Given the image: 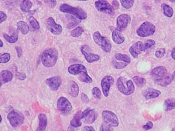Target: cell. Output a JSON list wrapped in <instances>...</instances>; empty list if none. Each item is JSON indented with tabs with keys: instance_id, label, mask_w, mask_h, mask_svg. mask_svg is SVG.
I'll use <instances>...</instances> for the list:
<instances>
[{
	"instance_id": "obj_13",
	"label": "cell",
	"mask_w": 175,
	"mask_h": 131,
	"mask_svg": "<svg viewBox=\"0 0 175 131\" xmlns=\"http://www.w3.org/2000/svg\"><path fill=\"white\" fill-rule=\"evenodd\" d=\"M115 80L112 76H106L101 80V85L103 90V94L105 97L108 96L111 87L113 85Z\"/></svg>"
},
{
	"instance_id": "obj_52",
	"label": "cell",
	"mask_w": 175,
	"mask_h": 131,
	"mask_svg": "<svg viewBox=\"0 0 175 131\" xmlns=\"http://www.w3.org/2000/svg\"><path fill=\"white\" fill-rule=\"evenodd\" d=\"M3 46V41L2 40H1L0 41V47H2Z\"/></svg>"
},
{
	"instance_id": "obj_39",
	"label": "cell",
	"mask_w": 175,
	"mask_h": 131,
	"mask_svg": "<svg viewBox=\"0 0 175 131\" xmlns=\"http://www.w3.org/2000/svg\"><path fill=\"white\" fill-rule=\"evenodd\" d=\"M155 41L153 40H148L146 41L143 44V51L147 50L149 48H151L152 46L155 45Z\"/></svg>"
},
{
	"instance_id": "obj_34",
	"label": "cell",
	"mask_w": 175,
	"mask_h": 131,
	"mask_svg": "<svg viewBox=\"0 0 175 131\" xmlns=\"http://www.w3.org/2000/svg\"><path fill=\"white\" fill-rule=\"evenodd\" d=\"M68 19L70 20V22L68 23V24L67 26V27L68 29L72 28L80 23V21L77 20L74 16H68Z\"/></svg>"
},
{
	"instance_id": "obj_2",
	"label": "cell",
	"mask_w": 175,
	"mask_h": 131,
	"mask_svg": "<svg viewBox=\"0 0 175 131\" xmlns=\"http://www.w3.org/2000/svg\"><path fill=\"white\" fill-rule=\"evenodd\" d=\"M59 52L55 48H50L43 51L41 56L42 63L45 67L51 68L56 63Z\"/></svg>"
},
{
	"instance_id": "obj_24",
	"label": "cell",
	"mask_w": 175,
	"mask_h": 131,
	"mask_svg": "<svg viewBox=\"0 0 175 131\" xmlns=\"http://www.w3.org/2000/svg\"><path fill=\"white\" fill-rule=\"evenodd\" d=\"M112 38L113 42L117 45H120L124 43V41L125 40V38L122 35L121 32H120L119 30L117 29H115L112 31Z\"/></svg>"
},
{
	"instance_id": "obj_3",
	"label": "cell",
	"mask_w": 175,
	"mask_h": 131,
	"mask_svg": "<svg viewBox=\"0 0 175 131\" xmlns=\"http://www.w3.org/2000/svg\"><path fill=\"white\" fill-rule=\"evenodd\" d=\"M59 9L61 12L71 14L80 20H84L86 19L87 17L86 12L83 9L78 7H75L66 3L61 4Z\"/></svg>"
},
{
	"instance_id": "obj_26",
	"label": "cell",
	"mask_w": 175,
	"mask_h": 131,
	"mask_svg": "<svg viewBox=\"0 0 175 131\" xmlns=\"http://www.w3.org/2000/svg\"><path fill=\"white\" fill-rule=\"evenodd\" d=\"M175 109V98H171L165 100L164 104V110L165 111H170Z\"/></svg>"
},
{
	"instance_id": "obj_32",
	"label": "cell",
	"mask_w": 175,
	"mask_h": 131,
	"mask_svg": "<svg viewBox=\"0 0 175 131\" xmlns=\"http://www.w3.org/2000/svg\"><path fill=\"white\" fill-rule=\"evenodd\" d=\"M85 32V29L84 28L81 26L76 27L75 29H73L71 32V36L74 38H77L81 36L82 33Z\"/></svg>"
},
{
	"instance_id": "obj_15",
	"label": "cell",
	"mask_w": 175,
	"mask_h": 131,
	"mask_svg": "<svg viewBox=\"0 0 175 131\" xmlns=\"http://www.w3.org/2000/svg\"><path fill=\"white\" fill-rule=\"evenodd\" d=\"M89 47L87 45L82 46L81 47V52L84 55L87 62L89 63H92L97 61L100 59V57L97 54H92L89 52Z\"/></svg>"
},
{
	"instance_id": "obj_42",
	"label": "cell",
	"mask_w": 175,
	"mask_h": 131,
	"mask_svg": "<svg viewBox=\"0 0 175 131\" xmlns=\"http://www.w3.org/2000/svg\"><path fill=\"white\" fill-rule=\"evenodd\" d=\"M100 131H113V129L111 126L103 123L100 127Z\"/></svg>"
},
{
	"instance_id": "obj_9",
	"label": "cell",
	"mask_w": 175,
	"mask_h": 131,
	"mask_svg": "<svg viewBox=\"0 0 175 131\" xmlns=\"http://www.w3.org/2000/svg\"><path fill=\"white\" fill-rule=\"evenodd\" d=\"M94 5L97 11H99L100 12H103L110 16H113L115 14V9L113 8V6L111 5L110 3L108 2L107 1H104V0L97 1L94 3Z\"/></svg>"
},
{
	"instance_id": "obj_45",
	"label": "cell",
	"mask_w": 175,
	"mask_h": 131,
	"mask_svg": "<svg viewBox=\"0 0 175 131\" xmlns=\"http://www.w3.org/2000/svg\"><path fill=\"white\" fill-rule=\"evenodd\" d=\"M152 127H153V123H152V122H150V121H149V122H148L145 125L143 126V129H145L146 131L150 129Z\"/></svg>"
},
{
	"instance_id": "obj_46",
	"label": "cell",
	"mask_w": 175,
	"mask_h": 131,
	"mask_svg": "<svg viewBox=\"0 0 175 131\" xmlns=\"http://www.w3.org/2000/svg\"><path fill=\"white\" fill-rule=\"evenodd\" d=\"M81 99L82 101L84 103H87L89 102V97H87L86 94H85L84 93L81 94Z\"/></svg>"
},
{
	"instance_id": "obj_41",
	"label": "cell",
	"mask_w": 175,
	"mask_h": 131,
	"mask_svg": "<svg viewBox=\"0 0 175 131\" xmlns=\"http://www.w3.org/2000/svg\"><path fill=\"white\" fill-rule=\"evenodd\" d=\"M166 53V50L164 48H159L157 49L155 52V56L158 59H161L164 56Z\"/></svg>"
},
{
	"instance_id": "obj_35",
	"label": "cell",
	"mask_w": 175,
	"mask_h": 131,
	"mask_svg": "<svg viewBox=\"0 0 175 131\" xmlns=\"http://www.w3.org/2000/svg\"><path fill=\"white\" fill-rule=\"evenodd\" d=\"M28 21L30 22V24L31 27H33V29L35 30H38L40 28L39 22L37 21V20L33 17V16H31L28 18Z\"/></svg>"
},
{
	"instance_id": "obj_37",
	"label": "cell",
	"mask_w": 175,
	"mask_h": 131,
	"mask_svg": "<svg viewBox=\"0 0 175 131\" xmlns=\"http://www.w3.org/2000/svg\"><path fill=\"white\" fill-rule=\"evenodd\" d=\"M120 2L123 7L126 9H129L131 8L133 5L135 1L133 0H121Z\"/></svg>"
},
{
	"instance_id": "obj_12",
	"label": "cell",
	"mask_w": 175,
	"mask_h": 131,
	"mask_svg": "<svg viewBox=\"0 0 175 131\" xmlns=\"http://www.w3.org/2000/svg\"><path fill=\"white\" fill-rule=\"evenodd\" d=\"M131 22V17L127 14H121L117 17L116 20L117 29L122 32L126 28Z\"/></svg>"
},
{
	"instance_id": "obj_6",
	"label": "cell",
	"mask_w": 175,
	"mask_h": 131,
	"mask_svg": "<svg viewBox=\"0 0 175 131\" xmlns=\"http://www.w3.org/2000/svg\"><path fill=\"white\" fill-rule=\"evenodd\" d=\"M156 31V26L150 22L146 21L141 24L136 30V33L141 37H146L154 35Z\"/></svg>"
},
{
	"instance_id": "obj_19",
	"label": "cell",
	"mask_w": 175,
	"mask_h": 131,
	"mask_svg": "<svg viewBox=\"0 0 175 131\" xmlns=\"http://www.w3.org/2000/svg\"><path fill=\"white\" fill-rule=\"evenodd\" d=\"M161 94V91L151 88H147L142 92L143 96L147 100L157 98L160 96Z\"/></svg>"
},
{
	"instance_id": "obj_25",
	"label": "cell",
	"mask_w": 175,
	"mask_h": 131,
	"mask_svg": "<svg viewBox=\"0 0 175 131\" xmlns=\"http://www.w3.org/2000/svg\"><path fill=\"white\" fill-rule=\"evenodd\" d=\"M69 94L71 96L76 97L78 96L79 94V87L77 83L74 81H71L70 83V90Z\"/></svg>"
},
{
	"instance_id": "obj_33",
	"label": "cell",
	"mask_w": 175,
	"mask_h": 131,
	"mask_svg": "<svg viewBox=\"0 0 175 131\" xmlns=\"http://www.w3.org/2000/svg\"><path fill=\"white\" fill-rule=\"evenodd\" d=\"M133 81L135 82L136 86H138V87H142L146 83V80L145 78L140 77L138 76H136L135 77H133Z\"/></svg>"
},
{
	"instance_id": "obj_10",
	"label": "cell",
	"mask_w": 175,
	"mask_h": 131,
	"mask_svg": "<svg viewBox=\"0 0 175 131\" xmlns=\"http://www.w3.org/2000/svg\"><path fill=\"white\" fill-rule=\"evenodd\" d=\"M102 118L104 123L107 124L111 127L119 126V119L114 113L110 111H104L102 113Z\"/></svg>"
},
{
	"instance_id": "obj_53",
	"label": "cell",
	"mask_w": 175,
	"mask_h": 131,
	"mask_svg": "<svg viewBox=\"0 0 175 131\" xmlns=\"http://www.w3.org/2000/svg\"><path fill=\"white\" fill-rule=\"evenodd\" d=\"M2 117L1 115H0V123L2 122Z\"/></svg>"
},
{
	"instance_id": "obj_40",
	"label": "cell",
	"mask_w": 175,
	"mask_h": 131,
	"mask_svg": "<svg viewBox=\"0 0 175 131\" xmlns=\"http://www.w3.org/2000/svg\"><path fill=\"white\" fill-rule=\"evenodd\" d=\"M92 94L94 98L98 99H101V92L100 89L98 87H94L92 90Z\"/></svg>"
},
{
	"instance_id": "obj_43",
	"label": "cell",
	"mask_w": 175,
	"mask_h": 131,
	"mask_svg": "<svg viewBox=\"0 0 175 131\" xmlns=\"http://www.w3.org/2000/svg\"><path fill=\"white\" fill-rule=\"evenodd\" d=\"M45 3H47L48 5L52 8H54L57 4V1L56 0H50V1H44Z\"/></svg>"
},
{
	"instance_id": "obj_14",
	"label": "cell",
	"mask_w": 175,
	"mask_h": 131,
	"mask_svg": "<svg viewBox=\"0 0 175 131\" xmlns=\"http://www.w3.org/2000/svg\"><path fill=\"white\" fill-rule=\"evenodd\" d=\"M97 113L94 110L87 108L82 113V120L85 123H94L97 118Z\"/></svg>"
},
{
	"instance_id": "obj_23",
	"label": "cell",
	"mask_w": 175,
	"mask_h": 131,
	"mask_svg": "<svg viewBox=\"0 0 175 131\" xmlns=\"http://www.w3.org/2000/svg\"><path fill=\"white\" fill-rule=\"evenodd\" d=\"M82 111H79L73 116L72 120H71L70 124L73 128H77L82 125L81 120H82Z\"/></svg>"
},
{
	"instance_id": "obj_4",
	"label": "cell",
	"mask_w": 175,
	"mask_h": 131,
	"mask_svg": "<svg viewBox=\"0 0 175 131\" xmlns=\"http://www.w3.org/2000/svg\"><path fill=\"white\" fill-rule=\"evenodd\" d=\"M119 91L126 96H129L135 91V86L131 80H127L123 77H119L116 82Z\"/></svg>"
},
{
	"instance_id": "obj_54",
	"label": "cell",
	"mask_w": 175,
	"mask_h": 131,
	"mask_svg": "<svg viewBox=\"0 0 175 131\" xmlns=\"http://www.w3.org/2000/svg\"><path fill=\"white\" fill-rule=\"evenodd\" d=\"M173 76H175V71H174V72H173Z\"/></svg>"
},
{
	"instance_id": "obj_44",
	"label": "cell",
	"mask_w": 175,
	"mask_h": 131,
	"mask_svg": "<svg viewBox=\"0 0 175 131\" xmlns=\"http://www.w3.org/2000/svg\"><path fill=\"white\" fill-rule=\"evenodd\" d=\"M16 75L17 77L18 78L19 80H24V79H26V75L24 73L19 72L17 71V70Z\"/></svg>"
},
{
	"instance_id": "obj_49",
	"label": "cell",
	"mask_w": 175,
	"mask_h": 131,
	"mask_svg": "<svg viewBox=\"0 0 175 131\" xmlns=\"http://www.w3.org/2000/svg\"><path fill=\"white\" fill-rule=\"evenodd\" d=\"M83 131H95L94 129L91 126H86L83 128Z\"/></svg>"
},
{
	"instance_id": "obj_16",
	"label": "cell",
	"mask_w": 175,
	"mask_h": 131,
	"mask_svg": "<svg viewBox=\"0 0 175 131\" xmlns=\"http://www.w3.org/2000/svg\"><path fill=\"white\" fill-rule=\"evenodd\" d=\"M45 82L52 91H56L61 85L62 80L59 76H54L47 78L45 81Z\"/></svg>"
},
{
	"instance_id": "obj_50",
	"label": "cell",
	"mask_w": 175,
	"mask_h": 131,
	"mask_svg": "<svg viewBox=\"0 0 175 131\" xmlns=\"http://www.w3.org/2000/svg\"><path fill=\"white\" fill-rule=\"evenodd\" d=\"M112 6H113L114 9L116 8V9H117L119 8V3L117 1H113L112 2Z\"/></svg>"
},
{
	"instance_id": "obj_1",
	"label": "cell",
	"mask_w": 175,
	"mask_h": 131,
	"mask_svg": "<svg viewBox=\"0 0 175 131\" xmlns=\"http://www.w3.org/2000/svg\"><path fill=\"white\" fill-rule=\"evenodd\" d=\"M68 72L71 75L78 76V79L84 83H91L92 79L88 75L86 67L81 64H72L68 67Z\"/></svg>"
},
{
	"instance_id": "obj_47",
	"label": "cell",
	"mask_w": 175,
	"mask_h": 131,
	"mask_svg": "<svg viewBox=\"0 0 175 131\" xmlns=\"http://www.w3.org/2000/svg\"><path fill=\"white\" fill-rule=\"evenodd\" d=\"M0 17H1V20H0V23L2 24L3 22L5 21L7 19V15L6 14L3 12V11H1L0 12Z\"/></svg>"
},
{
	"instance_id": "obj_8",
	"label": "cell",
	"mask_w": 175,
	"mask_h": 131,
	"mask_svg": "<svg viewBox=\"0 0 175 131\" xmlns=\"http://www.w3.org/2000/svg\"><path fill=\"white\" fill-rule=\"evenodd\" d=\"M57 107L59 112L63 116L70 115L72 110V104L65 97H61L57 100Z\"/></svg>"
},
{
	"instance_id": "obj_28",
	"label": "cell",
	"mask_w": 175,
	"mask_h": 131,
	"mask_svg": "<svg viewBox=\"0 0 175 131\" xmlns=\"http://www.w3.org/2000/svg\"><path fill=\"white\" fill-rule=\"evenodd\" d=\"M161 8L164 16H166L167 17H173V8L170 7V6L168 5L166 3H163L161 5Z\"/></svg>"
},
{
	"instance_id": "obj_51",
	"label": "cell",
	"mask_w": 175,
	"mask_h": 131,
	"mask_svg": "<svg viewBox=\"0 0 175 131\" xmlns=\"http://www.w3.org/2000/svg\"><path fill=\"white\" fill-rule=\"evenodd\" d=\"M171 57L174 60H175V47L173 48L172 52H171Z\"/></svg>"
},
{
	"instance_id": "obj_21",
	"label": "cell",
	"mask_w": 175,
	"mask_h": 131,
	"mask_svg": "<svg viewBox=\"0 0 175 131\" xmlns=\"http://www.w3.org/2000/svg\"><path fill=\"white\" fill-rule=\"evenodd\" d=\"M173 75H168L165 76L164 77L161 78L160 79L155 80V82L159 85L160 86L162 87H166L170 85V83L172 82L173 80Z\"/></svg>"
},
{
	"instance_id": "obj_38",
	"label": "cell",
	"mask_w": 175,
	"mask_h": 131,
	"mask_svg": "<svg viewBox=\"0 0 175 131\" xmlns=\"http://www.w3.org/2000/svg\"><path fill=\"white\" fill-rule=\"evenodd\" d=\"M11 59V55L9 53H4L0 56V62L1 64L7 63Z\"/></svg>"
},
{
	"instance_id": "obj_5",
	"label": "cell",
	"mask_w": 175,
	"mask_h": 131,
	"mask_svg": "<svg viewBox=\"0 0 175 131\" xmlns=\"http://www.w3.org/2000/svg\"><path fill=\"white\" fill-rule=\"evenodd\" d=\"M93 40L104 52L106 53L110 52L112 49V45L110 41L107 38L102 36L100 32L96 31L94 32L93 35Z\"/></svg>"
},
{
	"instance_id": "obj_18",
	"label": "cell",
	"mask_w": 175,
	"mask_h": 131,
	"mask_svg": "<svg viewBox=\"0 0 175 131\" xmlns=\"http://www.w3.org/2000/svg\"><path fill=\"white\" fill-rule=\"evenodd\" d=\"M167 75V69L164 66L156 67L152 70L151 72V76L154 78V81L164 77Z\"/></svg>"
},
{
	"instance_id": "obj_31",
	"label": "cell",
	"mask_w": 175,
	"mask_h": 131,
	"mask_svg": "<svg viewBox=\"0 0 175 131\" xmlns=\"http://www.w3.org/2000/svg\"><path fill=\"white\" fill-rule=\"evenodd\" d=\"M115 59L120 61L123 62L125 63H126L129 64V63L131 62V59L129 56H127V55H125V54H116L115 56Z\"/></svg>"
},
{
	"instance_id": "obj_30",
	"label": "cell",
	"mask_w": 175,
	"mask_h": 131,
	"mask_svg": "<svg viewBox=\"0 0 175 131\" xmlns=\"http://www.w3.org/2000/svg\"><path fill=\"white\" fill-rule=\"evenodd\" d=\"M33 6V3L31 1L28 0H24L21 1L20 4V8L22 11L24 12H27L30 11V9Z\"/></svg>"
},
{
	"instance_id": "obj_48",
	"label": "cell",
	"mask_w": 175,
	"mask_h": 131,
	"mask_svg": "<svg viewBox=\"0 0 175 131\" xmlns=\"http://www.w3.org/2000/svg\"><path fill=\"white\" fill-rule=\"evenodd\" d=\"M16 50L17 55V57L20 58L22 56V53H23V51H22V49L21 47H19V46H17L16 47Z\"/></svg>"
},
{
	"instance_id": "obj_7",
	"label": "cell",
	"mask_w": 175,
	"mask_h": 131,
	"mask_svg": "<svg viewBox=\"0 0 175 131\" xmlns=\"http://www.w3.org/2000/svg\"><path fill=\"white\" fill-rule=\"evenodd\" d=\"M7 120L11 126L16 128L23 124L24 120V116L19 111L13 110L8 113Z\"/></svg>"
},
{
	"instance_id": "obj_36",
	"label": "cell",
	"mask_w": 175,
	"mask_h": 131,
	"mask_svg": "<svg viewBox=\"0 0 175 131\" xmlns=\"http://www.w3.org/2000/svg\"><path fill=\"white\" fill-rule=\"evenodd\" d=\"M112 64L113 66V67L116 68V69H123L124 68L126 67L128 65V63H125L123 62H117L116 61V59H113L112 61Z\"/></svg>"
},
{
	"instance_id": "obj_11",
	"label": "cell",
	"mask_w": 175,
	"mask_h": 131,
	"mask_svg": "<svg viewBox=\"0 0 175 131\" xmlns=\"http://www.w3.org/2000/svg\"><path fill=\"white\" fill-rule=\"evenodd\" d=\"M46 27L50 32L54 35H59L62 32V27L60 24L56 23L52 17H50L46 20Z\"/></svg>"
},
{
	"instance_id": "obj_27",
	"label": "cell",
	"mask_w": 175,
	"mask_h": 131,
	"mask_svg": "<svg viewBox=\"0 0 175 131\" xmlns=\"http://www.w3.org/2000/svg\"><path fill=\"white\" fill-rule=\"evenodd\" d=\"M17 26L18 29L21 31L23 35H26L29 32L30 28L26 22L22 21L18 22L17 23Z\"/></svg>"
},
{
	"instance_id": "obj_17",
	"label": "cell",
	"mask_w": 175,
	"mask_h": 131,
	"mask_svg": "<svg viewBox=\"0 0 175 131\" xmlns=\"http://www.w3.org/2000/svg\"><path fill=\"white\" fill-rule=\"evenodd\" d=\"M143 51V43L140 41L135 42L129 48V53L135 59L138 58V55L141 54Z\"/></svg>"
},
{
	"instance_id": "obj_22",
	"label": "cell",
	"mask_w": 175,
	"mask_h": 131,
	"mask_svg": "<svg viewBox=\"0 0 175 131\" xmlns=\"http://www.w3.org/2000/svg\"><path fill=\"white\" fill-rule=\"evenodd\" d=\"M38 126L36 131H43L45 130L47 125V118L45 114L40 113L38 115Z\"/></svg>"
},
{
	"instance_id": "obj_20",
	"label": "cell",
	"mask_w": 175,
	"mask_h": 131,
	"mask_svg": "<svg viewBox=\"0 0 175 131\" xmlns=\"http://www.w3.org/2000/svg\"><path fill=\"white\" fill-rule=\"evenodd\" d=\"M0 86H2L3 84L10 82L13 78L12 73L8 70H3L1 72L0 75Z\"/></svg>"
},
{
	"instance_id": "obj_29",
	"label": "cell",
	"mask_w": 175,
	"mask_h": 131,
	"mask_svg": "<svg viewBox=\"0 0 175 131\" xmlns=\"http://www.w3.org/2000/svg\"><path fill=\"white\" fill-rule=\"evenodd\" d=\"M3 36L7 42L10 43H16L18 40V38H19V35H18L17 32H15L11 36H9L7 34L3 33Z\"/></svg>"
}]
</instances>
